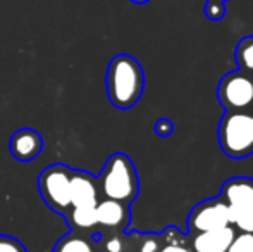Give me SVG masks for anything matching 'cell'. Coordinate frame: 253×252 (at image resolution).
<instances>
[{"label":"cell","instance_id":"10","mask_svg":"<svg viewBox=\"0 0 253 252\" xmlns=\"http://www.w3.org/2000/svg\"><path fill=\"white\" fill-rule=\"evenodd\" d=\"M102 199L98 180L84 169H73L71 176V205H97Z\"/></svg>","mask_w":253,"mask_h":252},{"label":"cell","instance_id":"21","mask_svg":"<svg viewBox=\"0 0 253 252\" xmlns=\"http://www.w3.org/2000/svg\"><path fill=\"white\" fill-rule=\"evenodd\" d=\"M190 240L188 242H177V244H164L159 252H195Z\"/></svg>","mask_w":253,"mask_h":252},{"label":"cell","instance_id":"7","mask_svg":"<svg viewBox=\"0 0 253 252\" xmlns=\"http://www.w3.org/2000/svg\"><path fill=\"white\" fill-rule=\"evenodd\" d=\"M188 235H197L209 230L222 228L231 225L229 221V209L226 202L220 197H210L193 205L186 219Z\"/></svg>","mask_w":253,"mask_h":252},{"label":"cell","instance_id":"6","mask_svg":"<svg viewBox=\"0 0 253 252\" xmlns=\"http://www.w3.org/2000/svg\"><path fill=\"white\" fill-rule=\"evenodd\" d=\"M217 99L224 111L253 109V74L241 69L226 73L217 87Z\"/></svg>","mask_w":253,"mask_h":252},{"label":"cell","instance_id":"11","mask_svg":"<svg viewBox=\"0 0 253 252\" xmlns=\"http://www.w3.org/2000/svg\"><path fill=\"white\" fill-rule=\"evenodd\" d=\"M236 235V228L231 225L222 228L209 230L191 237V247L195 252H227L231 242Z\"/></svg>","mask_w":253,"mask_h":252},{"label":"cell","instance_id":"19","mask_svg":"<svg viewBox=\"0 0 253 252\" xmlns=\"http://www.w3.org/2000/svg\"><path fill=\"white\" fill-rule=\"evenodd\" d=\"M0 252H28V249L16 237L0 235Z\"/></svg>","mask_w":253,"mask_h":252},{"label":"cell","instance_id":"14","mask_svg":"<svg viewBox=\"0 0 253 252\" xmlns=\"http://www.w3.org/2000/svg\"><path fill=\"white\" fill-rule=\"evenodd\" d=\"M97 244L100 252H131V233L98 232Z\"/></svg>","mask_w":253,"mask_h":252},{"label":"cell","instance_id":"4","mask_svg":"<svg viewBox=\"0 0 253 252\" xmlns=\"http://www.w3.org/2000/svg\"><path fill=\"white\" fill-rule=\"evenodd\" d=\"M219 197L229 209L231 226L236 232H253V178L233 176L226 180Z\"/></svg>","mask_w":253,"mask_h":252},{"label":"cell","instance_id":"23","mask_svg":"<svg viewBox=\"0 0 253 252\" xmlns=\"http://www.w3.org/2000/svg\"><path fill=\"white\" fill-rule=\"evenodd\" d=\"M222 2H229V0H222Z\"/></svg>","mask_w":253,"mask_h":252},{"label":"cell","instance_id":"18","mask_svg":"<svg viewBox=\"0 0 253 252\" xmlns=\"http://www.w3.org/2000/svg\"><path fill=\"white\" fill-rule=\"evenodd\" d=\"M207 19L210 21H220L226 16V2L222 0H207L205 7H203Z\"/></svg>","mask_w":253,"mask_h":252},{"label":"cell","instance_id":"17","mask_svg":"<svg viewBox=\"0 0 253 252\" xmlns=\"http://www.w3.org/2000/svg\"><path fill=\"white\" fill-rule=\"evenodd\" d=\"M227 252H253V232H236Z\"/></svg>","mask_w":253,"mask_h":252},{"label":"cell","instance_id":"9","mask_svg":"<svg viewBox=\"0 0 253 252\" xmlns=\"http://www.w3.org/2000/svg\"><path fill=\"white\" fill-rule=\"evenodd\" d=\"M9 151L10 155L19 162L35 161L43 151V138L33 128H19L10 135Z\"/></svg>","mask_w":253,"mask_h":252},{"label":"cell","instance_id":"13","mask_svg":"<svg viewBox=\"0 0 253 252\" xmlns=\"http://www.w3.org/2000/svg\"><path fill=\"white\" fill-rule=\"evenodd\" d=\"M52 252H100L97 244V233H81L69 230L55 242Z\"/></svg>","mask_w":253,"mask_h":252},{"label":"cell","instance_id":"22","mask_svg":"<svg viewBox=\"0 0 253 252\" xmlns=\"http://www.w3.org/2000/svg\"><path fill=\"white\" fill-rule=\"evenodd\" d=\"M129 2H133V3H138V5H143V3L150 2V0H129Z\"/></svg>","mask_w":253,"mask_h":252},{"label":"cell","instance_id":"2","mask_svg":"<svg viewBox=\"0 0 253 252\" xmlns=\"http://www.w3.org/2000/svg\"><path fill=\"white\" fill-rule=\"evenodd\" d=\"M102 199H112L131 205L140 194V178L133 159L124 152H114L97 176Z\"/></svg>","mask_w":253,"mask_h":252},{"label":"cell","instance_id":"12","mask_svg":"<svg viewBox=\"0 0 253 252\" xmlns=\"http://www.w3.org/2000/svg\"><path fill=\"white\" fill-rule=\"evenodd\" d=\"M67 225L74 232L81 233H98L97 223V205H71L64 214Z\"/></svg>","mask_w":253,"mask_h":252},{"label":"cell","instance_id":"5","mask_svg":"<svg viewBox=\"0 0 253 252\" xmlns=\"http://www.w3.org/2000/svg\"><path fill=\"white\" fill-rule=\"evenodd\" d=\"M71 176L73 168L62 162H53L38 175L37 180L42 201L60 216L71 207Z\"/></svg>","mask_w":253,"mask_h":252},{"label":"cell","instance_id":"20","mask_svg":"<svg viewBox=\"0 0 253 252\" xmlns=\"http://www.w3.org/2000/svg\"><path fill=\"white\" fill-rule=\"evenodd\" d=\"M153 130H155V133L159 137L167 138L174 133V123L169 118H159L155 121V125H153Z\"/></svg>","mask_w":253,"mask_h":252},{"label":"cell","instance_id":"8","mask_svg":"<svg viewBox=\"0 0 253 252\" xmlns=\"http://www.w3.org/2000/svg\"><path fill=\"white\" fill-rule=\"evenodd\" d=\"M98 232H127L131 225L129 205L112 199H100L97 204Z\"/></svg>","mask_w":253,"mask_h":252},{"label":"cell","instance_id":"16","mask_svg":"<svg viewBox=\"0 0 253 252\" xmlns=\"http://www.w3.org/2000/svg\"><path fill=\"white\" fill-rule=\"evenodd\" d=\"M234 59L238 69L253 74V35H247L238 42L234 49Z\"/></svg>","mask_w":253,"mask_h":252},{"label":"cell","instance_id":"3","mask_svg":"<svg viewBox=\"0 0 253 252\" xmlns=\"http://www.w3.org/2000/svg\"><path fill=\"white\" fill-rule=\"evenodd\" d=\"M220 151L240 161L253 154V109L226 111L217 130Z\"/></svg>","mask_w":253,"mask_h":252},{"label":"cell","instance_id":"1","mask_svg":"<svg viewBox=\"0 0 253 252\" xmlns=\"http://www.w3.org/2000/svg\"><path fill=\"white\" fill-rule=\"evenodd\" d=\"M105 90L114 107L121 111L134 107L145 90V71L140 61L129 54L114 55L107 66Z\"/></svg>","mask_w":253,"mask_h":252},{"label":"cell","instance_id":"15","mask_svg":"<svg viewBox=\"0 0 253 252\" xmlns=\"http://www.w3.org/2000/svg\"><path fill=\"white\" fill-rule=\"evenodd\" d=\"M164 246L160 233L131 232V252H159Z\"/></svg>","mask_w":253,"mask_h":252}]
</instances>
